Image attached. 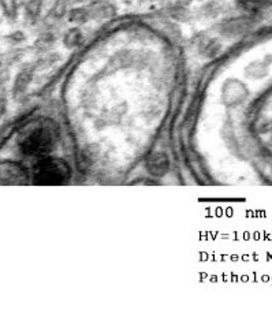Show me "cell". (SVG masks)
<instances>
[{
    "label": "cell",
    "mask_w": 272,
    "mask_h": 313,
    "mask_svg": "<svg viewBox=\"0 0 272 313\" xmlns=\"http://www.w3.org/2000/svg\"><path fill=\"white\" fill-rule=\"evenodd\" d=\"M55 146V137L50 129H36L26 137L23 145L26 153L29 154H45L48 150L51 152Z\"/></svg>",
    "instance_id": "1"
},
{
    "label": "cell",
    "mask_w": 272,
    "mask_h": 313,
    "mask_svg": "<svg viewBox=\"0 0 272 313\" xmlns=\"http://www.w3.org/2000/svg\"><path fill=\"white\" fill-rule=\"evenodd\" d=\"M37 172L45 182H52L64 179L68 174V168L66 164L59 162V159H43L38 163Z\"/></svg>",
    "instance_id": "2"
},
{
    "label": "cell",
    "mask_w": 272,
    "mask_h": 313,
    "mask_svg": "<svg viewBox=\"0 0 272 313\" xmlns=\"http://www.w3.org/2000/svg\"><path fill=\"white\" fill-rule=\"evenodd\" d=\"M86 9L89 11L90 21H104L116 15V7L108 0H92L86 5Z\"/></svg>",
    "instance_id": "3"
},
{
    "label": "cell",
    "mask_w": 272,
    "mask_h": 313,
    "mask_svg": "<svg viewBox=\"0 0 272 313\" xmlns=\"http://www.w3.org/2000/svg\"><path fill=\"white\" fill-rule=\"evenodd\" d=\"M34 74H36V70H34L33 65L25 66V67H22V69L18 71L13 84L14 97H19V96L25 95V92L28 90L32 81H33Z\"/></svg>",
    "instance_id": "4"
},
{
    "label": "cell",
    "mask_w": 272,
    "mask_h": 313,
    "mask_svg": "<svg viewBox=\"0 0 272 313\" xmlns=\"http://www.w3.org/2000/svg\"><path fill=\"white\" fill-rule=\"evenodd\" d=\"M146 168L151 175L162 178L170 170V162L164 153H153L152 156H149L148 162H146Z\"/></svg>",
    "instance_id": "5"
},
{
    "label": "cell",
    "mask_w": 272,
    "mask_h": 313,
    "mask_svg": "<svg viewBox=\"0 0 272 313\" xmlns=\"http://www.w3.org/2000/svg\"><path fill=\"white\" fill-rule=\"evenodd\" d=\"M26 178L23 168L19 164H0V184H18Z\"/></svg>",
    "instance_id": "6"
},
{
    "label": "cell",
    "mask_w": 272,
    "mask_h": 313,
    "mask_svg": "<svg viewBox=\"0 0 272 313\" xmlns=\"http://www.w3.org/2000/svg\"><path fill=\"white\" fill-rule=\"evenodd\" d=\"M56 41H58V37H56L55 32H52V30H43V32L38 35L36 41H34L33 48L36 49L37 54L43 55V54L54 51Z\"/></svg>",
    "instance_id": "7"
},
{
    "label": "cell",
    "mask_w": 272,
    "mask_h": 313,
    "mask_svg": "<svg viewBox=\"0 0 272 313\" xmlns=\"http://www.w3.org/2000/svg\"><path fill=\"white\" fill-rule=\"evenodd\" d=\"M196 47L199 54H201L205 58H213L220 49V44L212 37H208L207 35H199L196 39Z\"/></svg>",
    "instance_id": "8"
},
{
    "label": "cell",
    "mask_w": 272,
    "mask_h": 313,
    "mask_svg": "<svg viewBox=\"0 0 272 313\" xmlns=\"http://www.w3.org/2000/svg\"><path fill=\"white\" fill-rule=\"evenodd\" d=\"M67 21L77 26L88 23V22L90 21V15L88 9H86V6H76V7H71L67 13Z\"/></svg>",
    "instance_id": "9"
},
{
    "label": "cell",
    "mask_w": 272,
    "mask_h": 313,
    "mask_svg": "<svg viewBox=\"0 0 272 313\" xmlns=\"http://www.w3.org/2000/svg\"><path fill=\"white\" fill-rule=\"evenodd\" d=\"M60 59H62V56L58 52L51 51L40 55V58L34 63H32V65H33L36 71H44V70L51 69L52 66H55L58 62H60Z\"/></svg>",
    "instance_id": "10"
},
{
    "label": "cell",
    "mask_w": 272,
    "mask_h": 313,
    "mask_svg": "<svg viewBox=\"0 0 272 313\" xmlns=\"http://www.w3.org/2000/svg\"><path fill=\"white\" fill-rule=\"evenodd\" d=\"M82 41H84V33L80 26H74L71 29L66 30V33L63 35V45L67 49L80 47Z\"/></svg>",
    "instance_id": "11"
},
{
    "label": "cell",
    "mask_w": 272,
    "mask_h": 313,
    "mask_svg": "<svg viewBox=\"0 0 272 313\" xmlns=\"http://www.w3.org/2000/svg\"><path fill=\"white\" fill-rule=\"evenodd\" d=\"M168 17L172 18L174 21L187 22L191 18V11L187 9V6L168 5L166 7Z\"/></svg>",
    "instance_id": "12"
},
{
    "label": "cell",
    "mask_w": 272,
    "mask_h": 313,
    "mask_svg": "<svg viewBox=\"0 0 272 313\" xmlns=\"http://www.w3.org/2000/svg\"><path fill=\"white\" fill-rule=\"evenodd\" d=\"M221 11V5L219 0H209L207 2L204 6H201L200 13L204 18H208V19H213L215 17H217Z\"/></svg>",
    "instance_id": "13"
},
{
    "label": "cell",
    "mask_w": 272,
    "mask_h": 313,
    "mask_svg": "<svg viewBox=\"0 0 272 313\" xmlns=\"http://www.w3.org/2000/svg\"><path fill=\"white\" fill-rule=\"evenodd\" d=\"M0 7L3 10V14L9 18L10 21H14L18 17L17 0H0Z\"/></svg>",
    "instance_id": "14"
},
{
    "label": "cell",
    "mask_w": 272,
    "mask_h": 313,
    "mask_svg": "<svg viewBox=\"0 0 272 313\" xmlns=\"http://www.w3.org/2000/svg\"><path fill=\"white\" fill-rule=\"evenodd\" d=\"M239 3L249 10H260L272 5V0H238Z\"/></svg>",
    "instance_id": "15"
},
{
    "label": "cell",
    "mask_w": 272,
    "mask_h": 313,
    "mask_svg": "<svg viewBox=\"0 0 272 313\" xmlns=\"http://www.w3.org/2000/svg\"><path fill=\"white\" fill-rule=\"evenodd\" d=\"M7 40H9V43L13 44V45H19V44L25 41L26 36L22 30H15V32H13V33H10V35L7 36Z\"/></svg>",
    "instance_id": "16"
},
{
    "label": "cell",
    "mask_w": 272,
    "mask_h": 313,
    "mask_svg": "<svg viewBox=\"0 0 272 313\" xmlns=\"http://www.w3.org/2000/svg\"><path fill=\"white\" fill-rule=\"evenodd\" d=\"M6 110H7V99L6 97H0V119L5 116Z\"/></svg>",
    "instance_id": "17"
},
{
    "label": "cell",
    "mask_w": 272,
    "mask_h": 313,
    "mask_svg": "<svg viewBox=\"0 0 272 313\" xmlns=\"http://www.w3.org/2000/svg\"><path fill=\"white\" fill-rule=\"evenodd\" d=\"M67 2V5L70 6V7H76V6H81V5H88L90 0H66Z\"/></svg>",
    "instance_id": "18"
},
{
    "label": "cell",
    "mask_w": 272,
    "mask_h": 313,
    "mask_svg": "<svg viewBox=\"0 0 272 313\" xmlns=\"http://www.w3.org/2000/svg\"><path fill=\"white\" fill-rule=\"evenodd\" d=\"M168 5H178V6H189L191 0H168Z\"/></svg>",
    "instance_id": "19"
},
{
    "label": "cell",
    "mask_w": 272,
    "mask_h": 313,
    "mask_svg": "<svg viewBox=\"0 0 272 313\" xmlns=\"http://www.w3.org/2000/svg\"><path fill=\"white\" fill-rule=\"evenodd\" d=\"M151 2H153V0H151Z\"/></svg>",
    "instance_id": "20"
}]
</instances>
